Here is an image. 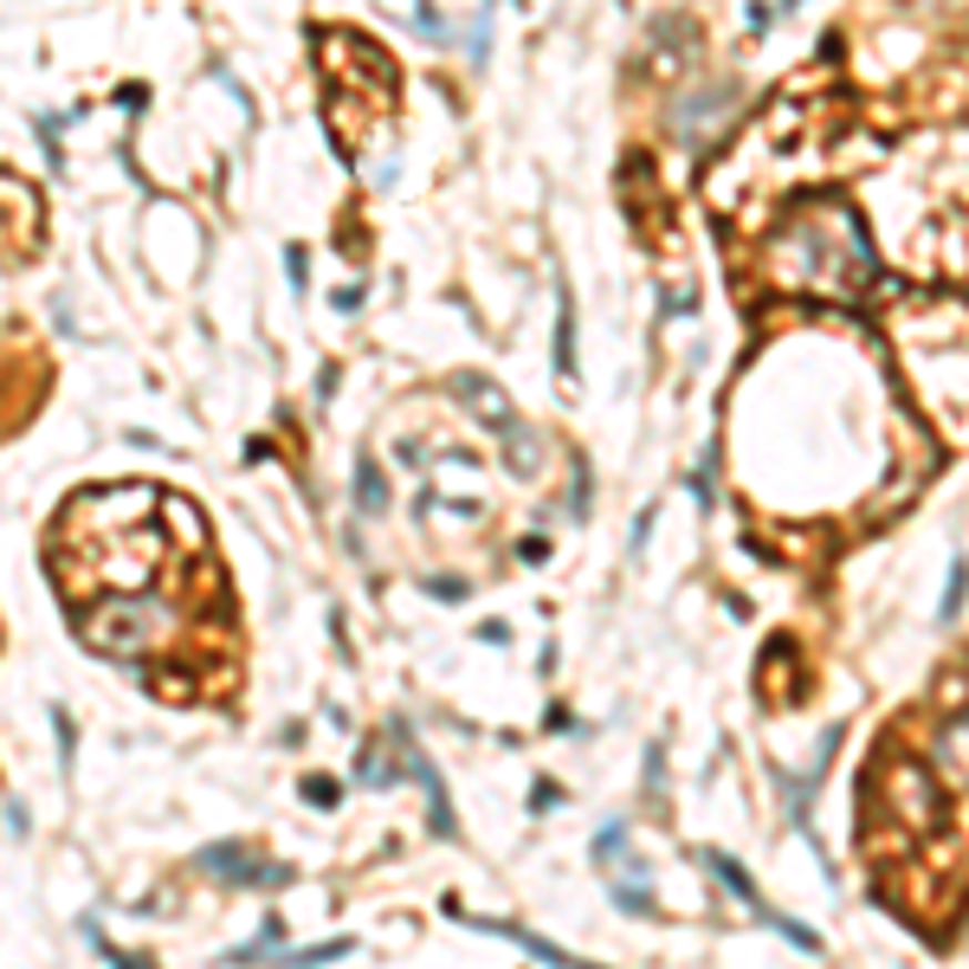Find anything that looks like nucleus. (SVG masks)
<instances>
[{
	"label": "nucleus",
	"instance_id": "obj_1",
	"mask_svg": "<svg viewBox=\"0 0 969 969\" xmlns=\"http://www.w3.org/2000/svg\"><path fill=\"white\" fill-rule=\"evenodd\" d=\"M169 634H175V621L143 595L136 601L116 595V601H104V608H91V621H84V640H91L98 653H116V660H150Z\"/></svg>",
	"mask_w": 969,
	"mask_h": 969
},
{
	"label": "nucleus",
	"instance_id": "obj_2",
	"mask_svg": "<svg viewBox=\"0 0 969 969\" xmlns=\"http://www.w3.org/2000/svg\"><path fill=\"white\" fill-rule=\"evenodd\" d=\"M452 395H459V401H472V408H479V420L491 427V434H498V440H504V434L518 427L511 401H504V395H498V388H491L484 375H459V381H452Z\"/></svg>",
	"mask_w": 969,
	"mask_h": 969
},
{
	"label": "nucleus",
	"instance_id": "obj_3",
	"mask_svg": "<svg viewBox=\"0 0 969 969\" xmlns=\"http://www.w3.org/2000/svg\"><path fill=\"white\" fill-rule=\"evenodd\" d=\"M504 459H511V472H518V479H530V472H537V459H543V440H537V434L518 420V427L504 434Z\"/></svg>",
	"mask_w": 969,
	"mask_h": 969
},
{
	"label": "nucleus",
	"instance_id": "obj_4",
	"mask_svg": "<svg viewBox=\"0 0 969 969\" xmlns=\"http://www.w3.org/2000/svg\"><path fill=\"white\" fill-rule=\"evenodd\" d=\"M937 749H944V763H950V769L969 783V717H957V724L944 731V744H937Z\"/></svg>",
	"mask_w": 969,
	"mask_h": 969
},
{
	"label": "nucleus",
	"instance_id": "obj_5",
	"mask_svg": "<svg viewBox=\"0 0 969 969\" xmlns=\"http://www.w3.org/2000/svg\"><path fill=\"white\" fill-rule=\"evenodd\" d=\"M557 369L575 375V310H569V292H562V317H557Z\"/></svg>",
	"mask_w": 969,
	"mask_h": 969
},
{
	"label": "nucleus",
	"instance_id": "obj_6",
	"mask_svg": "<svg viewBox=\"0 0 969 969\" xmlns=\"http://www.w3.org/2000/svg\"><path fill=\"white\" fill-rule=\"evenodd\" d=\"M356 498H363V511H388V491H381V479H375V459L356 466Z\"/></svg>",
	"mask_w": 969,
	"mask_h": 969
},
{
	"label": "nucleus",
	"instance_id": "obj_7",
	"mask_svg": "<svg viewBox=\"0 0 969 969\" xmlns=\"http://www.w3.org/2000/svg\"><path fill=\"white\" fill-rule=\"evenodd\" d=\"M963 589H969V569L957 562V569H950V589H944V608H937L944 621H957V608H963Z\"/></svg>",
	"mask_w": 969,
	"mask_h": 969
}]
</instances>
